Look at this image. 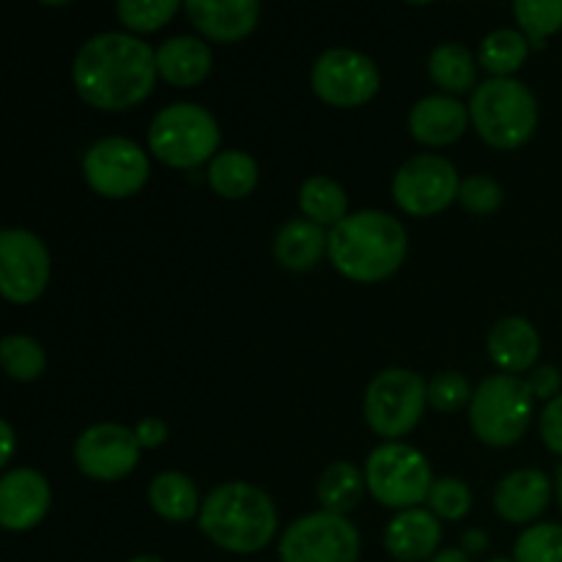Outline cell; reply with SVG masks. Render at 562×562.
<instances>
[{
  "instance_id": "1",
  "label": "cell",
  "mask_w": 562,
  "mask_h": 562,
  "mask_svg": "<svg viewBox=\"0 0 562 562\" xmlns=\"http://www.w3.org/2000/svg\"><path fill=\"white\" fill-rule=\"evenodd\" d=\"M157 77V53L132 33L88 38L71 66V80L82 102L104 113H121L146 102Z\"/></svg>"
},
{
  "instance_id": "2",
  "label": "cell",
  "mask_w": 562,
  "mask_h": 562,
  "mask_svg": "<svg viewBox=\"0 0 562 562\" xmlns=\"http://www.w3.org/2000/svg\"><path fill=\"white\" fill-rule=\"evenodd\" d=\"M406 228L387 212H355L329 231V261L355 283H379L404 263Z\"/></svg>"
},
{
  "instance_id": "3",
  "label": "cell",
  "mask_w": 562,
  "mask_h": 562,
  "mask_svg": "<svg viewBox=\"0 0 562 562\" xmlns=\"http://www.w3.org/2000/svg\"><path fill=\"white\" fill-rule=\"evenodd\" d=\"M198 525L214 547L231 554H256L278 532V508L263 488L231 481L203 499Z\"/></svg>"
},
{
  "instance_id": "4",
  "label": "cell",
  "mask_w": 562,
  "mask_h": 562,
  "mask_svg": "<svg viewBox=\"0 0 562 562\" xmlns=\"http://www.w3.org/2000/svg\"><path fill=\"white\" fill-rule=\"evenodd\" d=\"M470 121L483 143L499 151H514L536 135L538 102L525 82L492 77L472 91Z\"/></svg>"
},
{
  "instance_id": "5",
  "label": "cell",
  "mask_w": 562,
  "mask_h": 562,
  "mask_svg": "<svg viewBox=\"0 0 562 562\" xmlns=\"http://www.w3.org/2000/svg\"><path fill=\"white\" fill-rule=\"evenodd\" d=\"M148 148L168 168L192 170L217 157L220 124L203 104H168L148 126Z\"/></svg>"
},
{
  "instance_id": "6",
  "label": "cell",
  "mask_w": 562,
  "mask_h": 562,
  "mask_svg": "<svg viewBox=\"0 0 562 562\" xmlns=\"http://www.w3.org/2000/svg\"><path fill=\"white\" fill-rule=\"evenodd\" d=\"M532 393L527 379L497 373L483 379L470 404V426L483 445L514 448L532 420Z\"/></svg>"
},
{
  "instance_id": "7",
  "label": "cell",
  "mask_w": 562,
  "mask_h": 562,
  "mask_svg": "<svg viewBox=\"0 0 562 562\" xmlns=\"http://www.w3.org/2000/svg\"><path fill=\"white\" fill-rule=\"evenodd\" d=\"M366 483L379 505L401 514L428 503L434 475L420 450L404 442H384L368 456Z\"/></svg>"
},
{
  "instance_id": "8",
  "label": "cell",
  "mask_w": 562,
  "mask_h": 562,
  "mask_svg": "<svg viewBox=\"0 0 562 562\" xmlns=\"http://www.w3.org/2000/svg\"><path fill=\"white\" fill-rule=\"evenodd\" d=\"M428 406V384L409 368H387L376 373L366 390V423L382 439H401L423 420Z\"/></svg>"
},
{
  "instance_id": "9",
  "label": "cell",
  "mask_w": 562,
  "mask_h": 562,
  "mask_svg": "<svg viewBox=\"0 0 562 562\" xmlns=\"http://www.w3.org/2000/svg\"><path fill=\"white\" fill-rule=\"evenodd\" d=\"M360 530L346 516L316 510L291 521L280 538V562H357Z\"/></svg>"
},
{
  "instance_id": "10",
  "label": "cell",
  "mask_w": 562,
  "mask_h": 562,
  "mask_svg": "<svg viewBox=\"0 0 562 562\" xmlns=\"http://www.w3.org/2000/svg\"><path fill=\"white\" fill-rule=\"evenodd\" d=\"M461 179L453 162L439 154L406 159L393 179V201L412 217H434L459 201Z\"/></svg>"
},
{
  "instance_id": "11",
  "label": "cell",
  "mask_w": 562,
  "mask_h": 562,
  "mask_svg": "<svg viewBox=\"0 0 562 562\" xmlns=\"http://www.w3.org/2000/svg\"><path fill=\"white\" fill-rule=\"evenodd\" d=\"M148 173V154L126 137H102L82 157V176L88 187L110 201H124L140 192Z\"/></svg>"
},
{
  "instance_id": "12",
  "label": "cell",
  "mask_w": 562,
  "mask_h": 562,
  "mask_svg": "<svg viewBox=\"0 0 562 562\" xmlns=\"http://www.w3.org/2000/svg\"><path fill=\"white\" fill-rule=\"evenodd\" d=\"M311 86L322 102L333 108H362L379 93L382 77L373 58L357 49H327L316 58Z\"/></svg>"
},
{
  "instance_id": "13",
  "label": "cell",
  "mask_w": 562,
  "mask_h": 562,
  "mask_svg": "<svg viewBox=\"0 0 562 562\" xmlns=\"http://www.w3.org/2000/svg\"><path fill=\"white\" fill-rule=\"evenodd\" d=\"M49 283V252L36 234L5 228L0 234V291L14 305H31Z\"/></svg>"
},
{
  "instance_id": "14",
  "label": "cell",
  "mask_w": 562,
  "mask_h": 562,
  "mask_svg": "<svg viewBox=\"0 0 562 562\" xmlns=\"http://www.w3.org/2000/svg\"><path fill=\"white\" fill-rule=\"evenodd\" d=\"M140 461V445L132 428L119 423H97L86 428L75 442L77 470L93 481H124Z\"/></svg>"
},
{
  "instance_id": "15",
  "label": "cell",
  "mask_w": 562,
  "mask_h": 562,
  "mask_svg": "<svg viewBox=\"0 0 562 562\" xmlns=\"http://www.w3.org/2000/svg\"><path fill=\"white\" fill-rule=\"evenodd\" d=\"M53 492L42 472L9 470L0 481V525L9 532H27L38 527L47 516Z\"/></svg>"
},
{
  "instance_id": "16",
  "label": "cell",
  "mask_w": 562,
  "mask_h": 562,
  "mask_svg": "<svg viewBox=\"0 0 562 562\" xmlns=\"http://www.w3.org/2000/svg\"><path fill=\"white\" fill-rule=\"evenodd\" d=\"M187 16L203 38L217 44H234L250 36L261 16L256 0H190Z\"/></svg>"
},
{
  "instance_id": "17",
  "label": "cell",
  "mask_w": 562,
  "mask_h": 562,
  "mask_svg": "<svg viewBox=\"0 0 562 562\" xmlns=\"http://www.w3.org/2000/svg\"><path fill=\"white\" fill-rule=\"evenodd\" d=\"M442 525L426 508L401 510L384 530V547L398 562H423L439 554Z\"/></svg>"
},
{
  "instance_id": "18",
  "label": "cell",
  "mask_w": 562,
  "mask_h": 562,
  "mask_svg": "<svg viewBox=\"0 0 562 562\" xmlns=\"http://www.w3.org/2000/svg\"><path fill=\"white\" fill-rule=\"evenodd\" d=\"M552 499V481L541 470H516L499 481L494 492V510L510 525L536 521Z\"/></svg>"
},
{
  "instance_id": "19",
  "label": "cell",
  "mask_w": 562,
  "mask_h": 562,
  "mask_svg": "<svg viewBox=\"0 0 562 562\" xmlns=\"http://www.w3.org/2000/svg\"><path fill=\"white\" fill-rule=\"evenodd\" d=\"M470 124V108L448 93L426 97L412 108L409 113V132L423 146H450L461 140Z\"/></svg>"
},
{
  "instance_id": "20",
  "label": "cell",
  "mask_w": 562,
  "mask_h": 562,
  "mask_svg": "<svg viewBox=\"0 0 562 562\" xmlns=\"http://www.w3.org/2000/svg\"><path fill=\"white\" fill-rule=\"evenodd\" d=\"M486 351L494 366L503 373L530 371L541 355V335L527 318L508 316L499 318L486 338Z\"/></svg>"
},
{
  "instance_id": "21",
  "label": "cell",
  "mask_w": 562,
  "mask_h": 562,
  "mask_svg": "<svg viewBox=\"0 0 562 562\" xmlns=\"http://www.w3.org/2000/svg\"><path fill=\"white\" fill-rule=\"evenodd\" d=\"M212 49L198 36H173L157 49L159 77L176 88L201 86L212 71Z\"/></svg>"
},
{
  "instance_id": "22",
  "label": "cell",
  "mask_w": 562,
  "mask_h": 562,
  "mask_svg": "<svg viewBox=\"0 0 562 562\" xmlns=\"http://www.w3.org/2000/svg\"><path fill=\"white\" fill-rule=\"evenodd\" d=\"M272 252L283 269L307 272L322 261L324 252H329V234L305 217L291 220L274 234Z\"/></svg>"
},
{
  "instance_id": "23",
  "label": "cell",
  "mask_w": 562,
  "mask_h": 562,
  "mask_svg": "<svg viewBox=\"0 0 562 562\" xmlns=\"http://www.w3.org/2000/svg\"><path fill=\"white\" fill-rule=\"evenodd\" d=\"M148 505L165 521H190L201 516V497L195 483L181 472H162L148 483Z\"/></svg>"
},
{
  "instance_id": "24",
  "label": "cell",
  "mask_w": 562,
  "mask_h": 562,
  "mask_svg": "<svg viewBox=\"0 0 562 562\" xmlns=\"http://www.w3.org/2000/svg\"><path fill=\"white\" fill-rule=\"evenodd\" d=\"M366 472L357 470L351 461H335L318 477V503H322V510H329V514L349 516L357 505L366 497Z\"/></svg>"
},
{
  "instance_id": "25",
  "label": "cell",
  "mask_w": 562,
  "mask_h": 562,
  "mask_svg": "<svg viewBox=\"0 0 562 562\" xmlns=\"http://www.w3.org/2000/svg\"><path fill=\"white\" fill-rule=\"evenodd\" d=\"M209 184L225 201H241L258 187V162L247 151H220L209 165Z\"/></svg>"
},
{
  "instance_id": "26",
  "label": "cell",
  "mask_w": 562,
  "mask_h": 562,
  "mask_svg": "<svg viewBox=\"0 0 562 562\" xmlns=\"http://www.w3.org/2000/svg\"><path fill=\"white\" fill-rule=\"evenodd\" d=\"M300 209L316 225H338L349 217V195L329 176H311L300 187Z\"/></svg>"
},
{
  "instance_id": "27",
  "label": "cell",
  "mask_w": 562,
  "mask_h": 562,
  "mask_svg": "<svg viewBox=\"0 0 562 562\" xmlns=\"http://www.w3.org/2000/svg\"><path fill=\"white\" fill-rule=\"evenodd\" d=\"M428 75L442 91L467 93L477 88V64L461 44H439L428 58Z\"/></svg>"
},
{
  "instance_id": "28",
  "label": "cell",
  "mask_w": 562,
  "mask_h": 562,
  "mask_svg": "<svg viewBox=\"0 0 562 562\" xmlns=\"http://www.w3.org/2000/svg\"><path fill=\"white\" fill-rule=\"evenodd\" d=\"M527 55H530V42H527L525 33L499 27L483 38L477 60L494 77H514L525 66Z\"/></svg>"
},
{
  "instance_id": "29",
  "label": "cell",
  "mask_w": 562,
  "mask_h": 562,
  "mask_svg": "<svg viewBox=\"0 0 562 562\" xmlns=\"http://www.w3.org/2000/svg\"><path fill=\"white\" fill-rule=\"evenodd\" d=\"M514 14L532 49H543L547 38L562 31V0H519Z\"/></svg>"
},
{
  "instance_id": "30",
  "label": "cell",
  "mask_w": 562,
  "mask_h": 562,
  "mask_svg": "<svg viewBox=\"0 0 562 562\" xmlns=\"http://www.w3.org/2000/svg\"><path fill=\"white\" fill-rule=\"evenodd\" d=\"M0 360L14 382H33L42 376L47 366L44 346L31 335H5L0 344Z\"/></svg>"
},
{
  "instance_id": "31",
  "label": "cell",
  "mask_w": 562,
  "mask_h": 562,
  "mask_svg": "<svg viewBox=\"0 0 562 562\" xmlns=\"http://www.w3.org/2000/svg\"><path fill=\"white\" fill-rule=\"evenodd\" d=\"M115 14L132 33H154L162 31L179 14V3L176 0H121L115 5Z\"/></svg>"
},
{
  "instance_id": "32",
  "label": "cell",
  "mask_w": 562,
  "mask_h": 562,
  "mask_svg": "<svg viewBox=\"0 0 562 562\" xmlns=\"http://www.w3.org/2000/svg\"><path fill=\"white\" fill-rule=\"evenodd\" d=\"M516 562H562V527L532 525L519 536L514 547Z\"/></svg>"
},
{
  "instance_id": "33",
  "label": "cell",
  "mask_w": 562,
  "mask_h": 562,
  "mask_svg": "<svg viewBox=\"0 0 562 562\" xmlns=\"http://www.w3.org/2000/svg\"><path fill=\"white\" fill-rule=\"evenodd\" d=\"M428 510L437 519L461 521L472 510V492L459 477H439L428 494Z\"/></svg>"
},
{
  "instance_id": "34",
  "label": "cell",
  "mask_w": 562,
  "mask_h": 562,
  "mask_svg": "<svg viewBox=\"0 0 562 562\" xmlns=\"http://www.w3.org/2000/svg\"><path fill=\"white\" fill-rule=\"evenodd\" d=\"M472 387L459 371H445L428 382V406H434L437 412L445 415H453L461 412L464 406L472 404Z\"/></svg>"
},
{
  "instance_id": "35",
  "label": "cell",
  "mask_w": 562,
  "mask_h": 562,
  "mask_svg": "<svg viewBox=\"0 0 562 562\" xmlns=\"http://www.w3.org/2000/svg\"><path fill=\"white\" fill-rule=\"evenodd\" d=\"M459 201L470 214L486 217V214H494L503 206L505 190L497 179H492V176H467V179L461 181Z\"/></svg>"
},
{
  "instance_id": "36",
  "label": "cell",
  "mask_w": 562,
  "mask_h": 562,
  "mask_svg": "<svg viewBox=\"0 0 562 562\" xmlns=\"http://www.w3.org/2000/svg\"><path fill=\"white\" fill-rule=\"evenodd\" d=\"M541 439L552 453L562 456V393L541 412Z\"/></svg>"
},
{
  "instance_id": "37",
  "label": "cell",
  "mask_w": 562,
  "mask_h": 562,
  "mask_svg": "<svg viewBox=\"0 0 562 562\" xmlns=\"http://www.w3.org/2000/svg\"><path fill=\"white\" fill-rule=\"evenodd\" d=\"M527 384H530L532 398L547 401V404H549V401H554L560 395L562 373L554 366H541V368H536V371L530 373Z\"/></svg>"
},
{
  "instance_id": "38",
  "label": "cell",
  "mask_w": 562,
  "mask_h": 562,
  "mask_svg": "<svg viewBox=\"0 0 562 562\" xmlns=\"http://www.w3.org/2000/svg\"><path fill=\"white\" fill-rule=\"evenodd\" d=\"M135 437L140 448H159L168 439V423L162 417H143L135 426Z\"/></svg>"
},
{
  "instance_id": "39",
  "label": "cell",
  "mask_w": 562,
  "mask_h": 562,
  "mask_svg": "<svg viewBox=\"0 0 562 562\" xmlns=\"http://www.w3.org/2000/svg\"><path fill=\"white\" fill-rule=\"evenodd\" d=\"M488 547V536L483 530H470L464 532V538H461V549H464L467 554H481L486 552Z\"/></svg>"
},
{
  "instance_id": "40",
  "label": "cell",
  "mask_w": 562,
  "mask_h": 562,
  "mask_svg": "<svg viewBox=\"0 0 562 562\" xmlns=\"http://www.w3.org/2000/svg\"><path fill=\"white\" fill-rule=\"evenodd\" d=\"M0 431H3V456H0V467H9L11 456H14V428L9 420H0Z\"/></svg>"
},
{
  "instance_id": "41",
  "label": "cell",
  "mask_w": 562,
  "mask_h": 562,
  "mask_svg": "<svg viewBox=\"0 0 562 562\" xmlns=\"http://www.w3.org/2000/svg\"><path fill=\"white\" fill-rule=\"evenodd\" d=\"M428 562H472V560L464 549H445V552H439L437 558H431Z\"/></svg>"
},
{
  "instance_id": "42",
  "label": "cell",
  "mask_w": 562,
  "mask_h": 562,
  "mask_svg": "<svg viewBox=\"0 0 562 562\" xmlns=\"http://www.w3.org/2000/svg\"><path fill=\"white\" fill-rule=\"evenodd\" d=\"M554 492H558V503L562 510V464L558 467V472H554Z\"/></svg>"
},
{
  "instance_id": "43",
  "label": "cell",
  "mask_w": 562,
  "mask_h": 562,
  "mask_svg": "<svg viewBox=\"0 0 562 562\" xmlns=\"http://www.w3.org/2000/svg\"><path fill=\"white\" fill-rule=\"evenodd\" d=\"M130 562H165L162 558H154V554H137V558H132Z\"/></svg>"
},
{
  "instance_id": "44",
  "label": "cell",
  "mask_w": 562,
  "mask_h": 562,
  "mask_svg": "<svg viewBox=\"0 0 562 562\" xmlns=\"http://www.w3.org/2000/svg\"><path fill=\"white\" fill-rule=\"evenodd\" d=\"M488 562H516V560H510V558H492Z\"/></svg>"
}]
</instances>
